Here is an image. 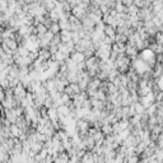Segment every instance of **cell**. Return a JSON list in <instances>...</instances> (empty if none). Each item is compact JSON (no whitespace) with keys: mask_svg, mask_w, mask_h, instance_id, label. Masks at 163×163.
I'll list each match as a JSON object with an SVG mask.
<instances>
[{"mask_svg":"<svg viewBox=\"0 0 163 163\" xmlns=\"http://www.w3.org/2000/svg\"><path fill=\"white\" fill-rule=\"evenodd\" d=\"M157 111H158V106H157V103H152L148 108H145V112L148 114V116L156 115V114H157Z\"/></svg>","mask_w":163,"mask_h":163,"instance_id":"e0dca14e","label":"cell"},{"mask_svg":"<svg viewBox=\"0 0 163 163\" xmlns=\"http://www.w3.org/2000/svg\"><path fill=\"white\" fill-rule=\"evenodd\" d=\"M101 130H102V133H103L105 135L112 134V133H114V130H112V124H110V122H105V124H102Z\"/></svg>","mask_w":163,"mask_h":163,"instance_id":"2e32d148","label":"cell"},{"mask_svg":"<svg viewBox=\"0 0 163 163\" xmlns=\"http://www.w3.org/2000/svg\"><path fill=\"white\" fill-rule=\"evenodd\" d=\"M3 41H4V40H3V37H0V45L3 44Z\"/></svg>","mask_w":163,"mask_h":163,"instance_id":"f546056e","label":"cell"},{"mask_svg":"<svg viewBox=\"0 0 163 163\" xmlns=\"http://www.w3.org/2000/svg\"><path fill=\"white\" fill-rule=\"evenodd\" d=\"M14 63L18 65L19 68L21 66H31L32 63H33V60L29 56H18V57L14 60Z\"/></svg>","mask_w":163,"mask_h":163,"instance_id":"3957f363","label":"cell"},{"mask_svg":"<svg viewBox=\"0 0 163 163\" xmlns=\"http://www.w3.org/2000/svg\"><path fill=\"white\" fill-rule=\"evenodd\" d=\"M56 110H57V115L59 116H68L72 112L73 108L70 106H68V105H60Z\"/></svg>","mask_w":163,"mask_h":163,"instance_id":"277c9868","label":"cell"},{"mask_svg":"<svg viewBox=\"0 0 163 163\" xmlns=\"http://www.w3.org/2000/svg\"><path fill=\"white\" fill-rule=\"evenodd\" d=\"M3 32H4V28H3V25H0V37H2Z\"/></svg>","mask_w":163,"mask_h":163,"instance_id":"f1b7e54d","label":"cell"},{"mask_svg":"<svg viewBox=\"0 0 163 163\" xmlns=\"http://www.w3.org/2000/svg\"><path fill=\"white\" fill-rule=\"evenodd\" d=\"M105 33H106V36L111 37V38H112V40L115 41V36H116V28L114 27V25H111V24H106Z\"/></svg>","mask_w":163,"mask_h":163,"instance_id":"8fae6325","label":"cell"},{"mask_svg":"<svg viewBox=\"0 0 163 163\" xmlns=\"http://www.w3.org/2000/svg\"><path fill=\"white\" fill-rule=\"evenodd\" d=\"M35 2H37V3H40V4H41L42 2H44V0H35Z\"/></svg>","mask_w":163,"mask_h":163,"instance_id":"4dcf8cb0","label":"cell"},{"mask_svg":"<svg viewBox=\"0 0 163 163\" xmlns=\"http://www.w3.org/2000/svg\"><path fill=\"white\" fill-rule=\"evenodd\" d=\"M52 105H54V99L51 98V96L49 94V96L45 98V101H44V106L46 108H50V107H52Z\"/></svg>","mask_w":163,"mask_h":163,"instance_id":"603a6c76","label":"cell"},{"mask_svg":"<svg viewBox=\"0 0 163 163\" xmlns=\"http://www.w3.org/2000/svg\"><path fill=\"white\" fill-rule=\"evenodd\" d=\"M96 29H98V31H105V28H106V23L103 22V21H99L97 24H96V27H94Z\"/></svg>","mask_w":163,"mask_h":163,"instance_id":"cb8c5ba5","label":"cell"},{"mask_svg":"<svg viewBox=\"0 0 163 163\" xmlns=\"http://www.w3.org/2000/svg\"><path fill=\"white\" fill-rule=\"evenodd\" d=\"M161 2H163V0H161Z\"/></svg>","mask_w":163,"mask_h":163,"instance_id":"d6a6232c","label":"cell"},{"mask_svg":"<svg viewBox=\"0 0 163 163\" xmlns=\"http://www.w3.org/2000/svg\"><path fill=\"white\" fill-rule=\"evenodd\" d=\"M38 57L42 60H50L51 59V52L49 49H40L38 50Z\"/></svg>","mask_w":163,"mask_h":163,"instance_id":"4fadbf2b","label":"cell"},{"mask_svg":"<svg viewBox=\"0 0 163 163\" xmlns=\"http://www.w3.org/2000/svg\"><path fill=\"white\" fill-rule=\"evenodd\" d=\"M97 78H99L102 82H103V80H107V79H108V72L99 70V72L97 73Z\"/></svg>","mask_w":163,"mask_h":163,"instance_id":"7402d4cb","label":"cell"},{"mask_svg":"<svg viewBox=\"0 0 163 163\" xmlns=\"http://www.w3.org/2000/svg\"><path fill=\"white\" fill-rule=\"evenodd\" d=\"M4 42L8 45V47H9L12 51H14V50H17V49L19 47L18 41H17L15 38H6V40H4Z\"/></svg>","mask_w":163,"mask_h":163,"instance_id":"7c38bea8","label":"cell"},{"mask_svg":"<svg viewBox=\"0 0 163 163\" xmlns=\"http://www.w3.org/2000/svg\"><path fill=\"white\" fill-rule=\"evenodd\" d=\"M127 41H129V38H127L126 35H124V33H116L115 42H124V44H126Z\"/></svg>","mask_w":163,"mask_h":163,"instance_id":"ffe728a7","label":"cell"},{"mask_svg":"<svg viewBox=\"0 0 163 163\" xmlns=\"http://www.w3.org/2000/svg\"><path fill=\"white\" fill-rule=\"evenodd\" d=\"M150 8H152L153 13L157 14L161 10H163V2H161V0H154V2L152 3V5H150Z\"/></svg>","mask_w":163,"mask_h":163,"instance_id":"9c48e42d","label":"cell"},{"mask_svg":"<svg viewBox=\"0 0 163 163\" xmlns=\"http://www.w3.org/2000/svg\"><path fill=\"white\" fill-rule=\"evenodd\" d=\"M156 85L158 87V89H159V91H163V79L161 78V76L156 79Z\"/></svg>","mask_w":163,"mask_h":163,"instance_id":"484cf974","label":"cell"},{"mask_svg":"<svg viewBox=\"0 0 163 163\" xmlns=\"http://www.w3.org/2000/svg\"><path fill=\"white\" fill-rule=\"evenodd\" d=\"M72 40L75 42V44H78V42L82 40V37H80V35H79V32H74L73 31V36H72Z\"/></svg>","mask_w":163,"mask_h":163,"instance_id":"d4e9b609","label":"cell"},{"mask_svg":"<svg viewBox=\"0 0 163 163\" xmlns=\"http://www.w3.org/2000/svg\"><path fill=\"white\" fill-rule=\"evenodd\" d=\"M149 2H150V3H153V2H154V0H149Z\"/></svg>","mask_w":163,"mask_h":163,"instance_id":"1f68e13d","label":"cell"},{"mask_svg":"<svg viewBox=\"0 0 163 163\" xmlns=\"http://www.w3.org/2000/svg\"><path fill=\"white\" fill-rule=\"evenodd\" d=\"M125 55H127L129 57H130V59L133 60V59H135L136 56L139 55V50L136 49L135 45H131V44H129V42H127L126 50H125Z\"/></svg>","mask_w":163,"mask_h":163,"instance_id":"7a4b0ae2","label":"cell"},{"mask_svg":"<svg viewBox=\"0 0 163 163\" xmlns=\"http://www.w3.org/2000/svg\"><path fill=\"white\" fill-rule=\"evenodd\" d=\"M134 106H135V111H136V114H140V115H143L144 112H145V107L140 103L139 101H136V102H134Z\"/></svg>","mask_w":163,"mask_h":163,"instance_id":"44dd1931","label":"cell"},{"mask_svg":"<svg viewBox=\"0 0 163 163\" xmlns=\"http://www.w3.org/2000/svg\"><path fill=\"white\" fill-rule=\"evenodd\" d=\"M4 117H5L6 120H9L12 124H14V122L17 121V118H18V116L15 115V112H14L13 108H12V110H4Z\"/></svg>","mask_w":163,"mask_h":163,"instance_id":"52a82bcc","label":"cell"},{"mask_svg":"<svg viewBox=\"0 0 163 163\" xmlns=\"http://www.w3.org/2000/svg\"><path fill=\"white\" fill-rule=\"evenodd\" d=\"M60 36H61V42H69L72 41V36H73V31L70 29H61L60 31Z\"/></svg>","mask_w":163,"mask_h":163,"instance_id":"5b68a950","label":"cell"},{"mask_svg":"<svg viewBox=\"0 0 163 163\" xmlns=\"http://www.w3.org/2000/svg\"><path fill=\"white\" fill-rule=\"evenodd\" d=\"M49 29L52 32L54 35H57V33H60V31H61V28H60V25H59V22H52L49 27Z\"/></svg>","mask_w":163,"mask_h":163,"instance_id":"ac0fdd59","label":"cell"},{"mask_svg":"<svg viewBox=\"0 0 163 163\" xmlns=\"http://www.w3.org/2000/svg\"><path fill=\"white\" fill-rule=\"evenodd\" d=\"M13 91H14V97H15V99L18 101L19 105H21V99L25 97V94H27V89H25V87H24L22 83H19V84H17L15 87L13 88Z\"/></svg>","mask_w":163,"mask_h":163,"instance_id":"6da1fadb","label":"cell"},{"mask_svg":"<svg viewBox=\"0 0 163 163\" xmlns=\"http://www.w3.org/2000/svg\"><path fill=\"white\" fill-rule=\"evenodd\" d=\"M82 162L83 163H87V162H94V153L93 150H87L85 152V154L82 157Z\"/></svg>","mask_w":163,"mask_h":163,"instance_id":"5bb4252c","label":"cell"},{"mask_svg":"<svg viewBox=\"0 0 163 163\" xmlns=\"http://www.w3.org/2000/svg\"><path fill=\"white\" fill-rule=\"evenodd\" d=\"M70 57L76 63H82L85 60V56H84V52H80V51H74V52L70 54Z\"/></svg>","mask_w":163,"mask_h":163,"instance_id":"30bf717a","label":"cell"},{"mask_svg":"<svg viewBox=\"0 0 163 163\" xmlns=\"http://www.w3.org/2000/svg\"><path fill=\"white\" fill-rule=\"evenodd\" d=\"M10 133H12V136H13V138H21V135H22L24 131L14 122V124L10 125Z\"/></svg>","mask_w":163,"mask_h":163,"instance_id":"8992f818","label":"cell"},{"mask_svg":"<svg viewBox=\"0 0 163 163\" xmlns=\"http://www.w3.org/2000/svg\"><path fill=\"white\" fill-rule=\"evenodd\" d=\"M54 159H55V157L52 156V154H47V156H46V158H45V162L46 163H51V162H54Z\"/></svg>","mask_w":163,"mask_h":163,"instance_id":"4316f807","label":"cell"},{"mask_svg":"<svg viewBox=\"0 0 163 163\" xmlns=\"http://www.w3.org/2000/svg\"><path fill=\"white\" fill-rule=\"evenodd\" d=\"M65 64L68 66V70H73V72H78V63L74 61V60L69 56L65 60Z\"/></svg>","mask_w":163,"mask_h":163,"instance_id":"ba28073f","label":"cell"},{"mask_svg":"<svg viewBox=\"0 0 163 163\" xmlns=\"http://www.w3.org/2000/svg\"><path fill=\"white\" fill-rule=\"evenodd\" d=\"M59 25L61 29H70L72 31V24L69 22V18H61L59 21Z\"/></svg>","mask_w":163,"mask_h":163,"instance_id":"9a60e30c","label":"cell"},{"mask_svg":"<svg viewBox=\"0 0 163 163\" xmlns=\"http://www.w3.org/2000/svg\"><path fill=\"white\" fill-rule=\"evenodd\" d=\"M42 4L46 6L47 10H51V9H54V8H55L56 0H44V2H42Z\"/></svg>","mask_w":163,"mask_h":163,"instance_id":"d6986e66","label":"cell"},{"mask_svg":"<svg viewBox=\"0 0 163 163\" xmlns=\"http://www.w3.org/2000/svg\"><path fill=\"white\" fill-rule=\"evenodd\" d=\"M35 162H45V158H42L40 153H36L35 154Z\"/></svg>","mask_w":163,"mask_h":163,"instance_id":"83f0119b","label":"cell"}]
</instances>
